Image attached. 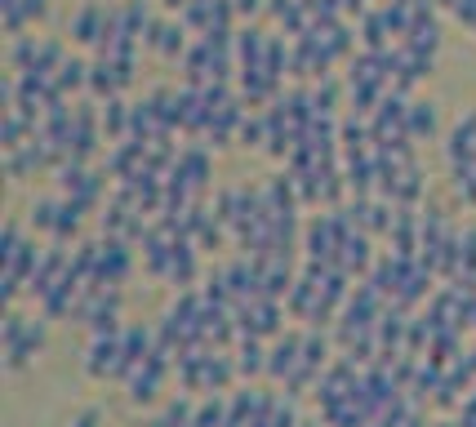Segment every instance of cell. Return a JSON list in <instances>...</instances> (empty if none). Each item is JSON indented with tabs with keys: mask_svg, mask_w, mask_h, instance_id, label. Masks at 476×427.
Here are the masks:
<instances>
[{
	"mask_svg": "<svg viewBox=\"0 0 476 427\" xmlns=\"http://www.w3.org/2000/svg\"><path fill=\"white\" fill-rule=\"evenodd\" d=\"M267 0H232V14L236 18H254V14H263Z\"/></svg>",
	"mask_w": 476,
	"mask_h": 427,
	"instance_id": "cell-11",
	"label": "cell"
},
{
	"mask_svg": "<svg viewBox=\"0 0 476 427\" xmlns=\"http://www.w3.org/2000/svg\"><path fill=\"white\" fill-rule=\"evenodd\" d=\"M0 14H5V32L23 36L32 23H41L50 14V0H0Z\"/></svg>",
	"mask_w": 476,
	"mask_h": 427,
	"instance_id": "cell-4",
	"label": "cell"
},
{
	"mask_svg": "<svg viewBox=\"0 0 476 427\" xmlns=\"http://www.w3.org/2000/svg\"><path fill=\"white\" fill-rule=\"evenodd\" d=\"M107 23H111V9L107 5H85L76 18H71V36L81 41V45H103V36H107Z\"/></svg>",
	"mask_w": 476,
	"mask_h": 427,
	"instance_id": "cell-5",
	"label": "cell"
},
{
	"mask_svg": "<svg viewBox=\"0 0 476 427\" xmlns=\"http://www.w3.org/2000/svg\"><path fill=\"white\" fill-rule=\"evenodd\" d=\"M468 361H472V370H476V352H472V356H468Z\"/></svg>",
	"mask_w": 476,
	"mask_h": 427,
	"instance_id": "cell-13",
	"label": "cell"
},
{
	"mask_svg": "<svg viewBox=\"0 0 476 427\" xmlns=\"http://www.w3.org/2000/svg\"><path fill=\"white\" fill-rule=\"evenodd\" d=\"M174 178H178V183H187V187L201 196V192H205V183H210V157H205V152H196V147L178 152V160H174Z\"/></svg>",
	"mask_w": 476,
	"mask_h": 427,
	"instance_id": "cell-7",
	"label": "cell"
},
{
	"mask_svg": "<svg viewBox=\"0 0 476 427\" xmlns=\"http://www.w3.org/2000/svg\"><path fill=\"white\" fill-rule=\"evenodd\" d=\"M129 241L120 236H107L103 241V263H99V280L103 285H125L129 280Z\"/></svg>",
	"mask_w": 476,
	"mask_h": 427,
	"instance_id": "cell-6",
	"label": "cell"
},
{
	"mask_svg": "<svg viewBox=\"0 0 476 427\" xmlns=\"http://www.w3.org/2000/svg\"><path fill=\"white\" fill-rule=\"evenodd\" d=\"M71 427H103V414L99 410H85L81 419H71Z\"/></svg>",
	"mask_w": 476,
	"mask_h": 427,
	"instance_id": "cell-12",
	"label": "cell"
},
{
	"mask_svg": "<svg viewBox=\"0 0 476 427\" xmlns=\"http://www.w3.org/2000/svg\"><path fill=\"white\" fill-rule=\"evenodd\" d=\"M0 338H5V370L23 374L32 361H36V352L45 347V317L32 320V317H23L18 308H9Z\"/></svg>",
	"mask_w": 476,
	"mask_h": 427,
	"instance_id": "cell-1",
	"label": "cell"
},
{
	"mask_svg": "<svg viewBox=\"0 0 476 427\" xmlns=\"http://www.w3.org/2000/svg\"><path fill=\"white\" fill-rule=\"evenodd\" d=\"M53 85H58L62 94H81V90H90V62H81V58H62V67L53 71Z\"/></svg>",
	"mask_w": 476,
	"mask_h": 427,
	"instance_id": "cell-8",
	"label": "cell"
},
{
	"mask_svg": "<svg viewBox=\"0 0 476 427\" xmlns=\"http://www.w3.org/2000/svg\"><path fill=\"white\" fill-rule=\"evenodd\" d=\"M58 210H62V201H36V205H32V214H27V223H32L36 232L53 236V227H58Z\"/></svg>",
	"mask_w": 476,
	"mask_h": 427,
	"instance_id": "cell-10",
	"label": "cell"
},
{
	"mask_svg": "<svg viewBox=\"0 0 476 427\" xmlns=\"http://www.w3.org/2000/svg\"><path fill=\"white\" fill-rule=\"evenodd\" d=\"M303 338L308 334H276L267 347V378L271 383H290L303 365Z\"/></svg>",
	"mask_w": 476,
	"mask_h": 427,
	"instance_id": "cell-2",
	"label": "cell"
},
{
	"mask_svg": "<svg viewBox=\"0 0 476 427\" xmlns=\"http://www.w3.org/2000/svg\"><path fill=\"white\" fill-rule=\"evenodd\" d=\"M436 134V107L410 103V138H432Z\"/></svg>",
	"mask_w": 476,
	"mask_h": 427,
	"instance_id": "cell-9",
	"label": "cell"
},
{
	"mask_svg": "<svg viewBox=\"0 0 476 427\" xmlns=\"http://www.w3.org/2000/svg\"><path fill=\"white\" fill-rule=\"evenodd\" d=\"M143 45L152 53H160V58H183L187 53V27L183 23H152Z\"/></svg>",
	"mask_w": 476,
	"mask_h": 427,
	"instance_id": "cell-3",
	"label": "cell"
}]
</instances>
